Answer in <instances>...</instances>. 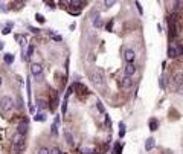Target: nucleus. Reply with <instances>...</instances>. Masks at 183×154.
I'll use <instances>...</instances> for the list:
<instances>
[{
    "label": "nucleus",
    "instance_id": "obj_11",
    "mask_svg": "<svg viewBox=\"0 0 183 154\" xmlns=\"http://www.w3.org/2000/svg\"><path fill=\"white\" fill-rule=\"evenodd\" d=\"M154 145H156V139L154 137H148V139H146V142H145V149H146V151H150V149L154 148Z\"/></svg>",
    "mask_w": 183,
    "mask_h": 154
},
{
    "label": "nucleus",
    "instance_id": "obj_30",
    "mask_svg": "<svg viewBox=\"0 0 183 154\" xmlns=\"http://www.w3.org/2000/svg\"><path fill=\"white\" fill-rule=\"evenodd\" d=\"M37 105H38V108H43V107H44V101L37 99Z\"/></svg>",
    "mask_w": 183,
    "mask_h": 154
},
{
    "label": "nucleus",
    "instance_id": "obj_2",
    "mask_svg": "<svg viewBox=\"0 0 183 154\" xmlns=\"http://www.w3.org/2000/svg\"><path fill=\"white\" fill-rule=\"evenodd\" d=\"M92 82L95 84L96 87H99V89H104L105 87V80H104V72H102L101 69L95 70V72L92 73Z\"/></svg>",
    "mask_w": 183,
    "mask_h": 154
},
{
    "label": "nucleus",
    "instance_id": "obj_35",
    "mask_svg": "<svg viewBox=\"0 0 183 154\" xmlns=\"http://www.w3.org/2000/svg\"><path fill=\"white\" fill-rule=\"evenodd\" d=\"M28 95H29V99H31V82L28 81Z\"/></svg>",
    "mask_w": 183,
    "mask_h": 154
},
{
    "label": "nucleus",
    "instance_id": "obj_14",
    "mask_svg": "<svg viewBox=\"0 0 183 154\" xmlns=\"http://www.w3.org/2000/svg\"><path fill=\"white\" fill-rule=\"evenodd\" d=\"M125 133H127V127H125V124H124V122H119V137L122 139L124 136H125Z\"/></svg>",
    "mask_w": 183,
    "mask_h": 154
},
{
    "label": "nucleus",
    "instance_id": "obj_4",
    "mask_svg": "<svg viewBox=\"0 0 183 154\" xmlns=\"http://www.w3.org/2000/svg\"><path fill=\"white\" fill-rule=\"evenodd\" d=\"M182 54H183V47L182 46L176 44V43H171V44H169V47H168V56L169 58H176V56L182 55Z\"/></svg>",
    "mask_w": 183,
    "mask_h": 154
},
{
    "label": "nucleus",
    "instance_id": "obj_25",
    "mask_svg": "<svg viewBox=\"0 0 183 154\" xmlns=\"http://www.w3.org/2000/svg\"><path fill=\"white\" fill-rule=\"evenodd\" d=\"M35 19H37L38 23H44V21H46V19H44L41 14H37V15H35Z\"/></svg>",
    "mask_w": 183,
    "mask_h": 154
},
{
    "label": "nucleus",
    "instance_id": "obj_5",
    "mask_svg": "<svg viewBox=\"0 0 183 154\" xmlns=\"http://www.w3.org/2000/svg\"><path fill=\"white\" fill-rule=\"evenodd\" d=\"M31 73H32L35 78H40L43 75V66L40 63H32L31 64Z\"/></svg>",
    "mask_w": 183,
    "mask_h": 154
},
{
    "label": "nucleus",
    "instance_id": "obj_1",
    "mask_svg": "<svg viewBox=\"0 0 183 154\" xmlns=\"http://www.w3.org/2000/svg\"><path fill=\"white\" fill-rule=\"evenodd\" d=\"M26 149V137L21 134H15L12 139V151L14 153H23Z\"/></svg>",
    "mask_w": 183,
    "mask_h": 154
},
{
    "label": "nucleus",
    "instance_id": "obj_37",
    "mask_svg": "<svg viewBox=\"0 0 183 154\" xmlns=\"http://www.w3.org/2000/svg\"><path fill=\"white\" fill-rule=\"evenodd\" d=\"M6 8H3V3H0V12H5Z\"/></svg>",
    "mask_w": 183,
    "mask_h": 154
},
{
    "label": "nucleus",
    "instance_id": "obj_17",
    "mask_svg": "<svg viewBox=\"0 0 183 154\" xmlns=\"http://www.w3.org/2000/svg\"><path fill=\"white\" fill-rule=\"evenodd\" d=\"M34 119L38 121V122H44V121H46V114H44V113H38V114H35Z\"/></svg>",
    "mask_w": 183,
    "mask_h": 154
},
{
    "label": "nucleus",
    "instance_id": "obj_16",
    "mask_svg": "<svg viewBox=\"0 0 183 154\" xmlns=\"http://www.w3.org/2000/svg\"><path fill=\"white\" fill-rule=\"evenodd\" d=\"M157 128H159V122L156 121V119H151V121H150V130H151V131H156Z\"/></svg>",
    "mask_w": 183,
    "mask_h": 154
},
{
    "label": "nucleus",
    "instance_id": "obj_39",
    "mask_svg": "<svg viewBox=\"0 0 183 154\" xmlns=\"http://www.w3.org/2000/svg\"><path fill=\"white\" fill-rule=\"evenodd\" d=\"M2 49H3V43L0 41V50H2Z\"/></svg>",
    "mask_w": 183,
    "mask_h": 154
},
{
    "label": "nucleus",
    "instance_id": "obj_21",
    "mask_svg": "<svg viewBox=\"0 0 183 154\" xmlns=\"http://www.w3.org/2000/svg\"><path fill=\"white\" fill-rule=\"evenodd\" d=\"M32 54H34V46H29V47H28V50H26V56H25V58H26V60H29L31 56H32Z\"/></svg>",
    "mask_w": 183,
    "mask_h": 154
},
{
    "label": "nucleus",
    "instance_id": "obj_41",
    "mask_svg": "<svg viewBox=\"0 0 183 154\" xmlns=\"http://www.w3.org/2000/svg\"><path fill=\"white\" fill-rule=\"evenodd\" d=\"M61 154H66V153H61Z\"/></svg>",
    "mask_w": 183,
    "mask_h": 154
},
{
    "label": "nucleus",
    "instance_id": "obj_3",
    "mask_svg": "<svg viewBox=\"0 0 183 154\" xmlns=\"http://www.w3.org/2000/svg\"><path fill=\"white\" fill-rule=\"evenodd\" d=\"M12 107H14V101H12L11 96H3L0 99V112H2V114L11 112Z\"/></svg>",
    "mask_w": 183,
    "mask_h": 154
},
{
    "label": "nucleus",
    "instance_id": "obj_19",
    "mask_svg": "<svg viewBox=\"0 0 183 154\" xmlns=\"http://www.w3.org/2000/svg\"><path fill=\"white\" fill-rule=\"evenodd\" d=\"M70 6H75V8H83L84 2H78V0H72V2H69Z\"/></svg>",
    "mask_w": 183,
    "mask_h": 154
},
{
    "label": "nucleus",
    "instance_id": "obj_24",
    "mask_svg": "<svg viewBox=\"0 0 183 154\" xmlns=\"http://www.w3.org/2000/svg\"><path fill=\"white\" fill-rule=\"evenodd\" d=\"M37 154H51V149H47V148H44V147H43V148H40V149H38V153H37Z\"/></svg>",
    "mask_w": 183,
    "mask_h": 154
},
{
    "label": "nucleus",
    "instance_id": "obj_28",
    "mask_svg": "<svg viewBox=\"0 0 183 154\" xmlns=\"http://www.w3.org/2000/svg\"><path fill=\"white\" fill-rule=\"evenodd\" d=\"M9 32H11V28H9V26H5V28H3V31H2L3 35H8Z\"/></svg>",
    "mask_w": 183,
    "mask_h": 154
},
{
    "label": "nucleus",
    "instance_id": "obj_15",
    "mask_svg": "<svg viewBox=\"0 0 183 154\" xmlns=\"http://www.w3.org/2000/svg\"><path fill=\"white\" fill-rule=\"evenodd\" d=\"M3 60H5L6 64H12V63H14V55H12V54H5Z\"/></svg>",
    "mask_w": 183,
    "mask_h": 154
},
{
    "label": "nucleus",
    "instance_id": "obj_13",
    "mask_svg": "<svg viewBox=\"0 0 183 154\" xmlns=\"http://www.w3.org/2000/svg\"><path fill=\"white\" fill-rule=\"evenodd\" d=\"M64 137H66V142H67L69 145H73V136H72V133H70L69 130L64 131Z\"/></svg>",
    "mask_w": 183,
    "mask_h": 154
},
{
    "label": "nucleus",
    "instance_id": "obj_18",
    "mask_svg": "<svg viewBox=\"0 0 183 154\" xmlns=\"http://www.w3.org/2000/svg\"><path fill=\"white\" fill-rule=\"evenodd\" d=\"M15 40L20 43V46H21V47H23V46L26 44V38L23 37V35H15Z\"/></svg>",
    "mask_w": 183,
    "mask_h": 154
},
{
    "label": "nucleus",
    "instance_id": "obj_31",
    "mask_svg": "<svg viewBox=\"0 0 183 154\" xmlns=\"http://www.w3.org/2000/svg\"><path fill=\"white\" fill-rule=\"evenodd\" d=\"M51 154H61V151H60V148H52Z\"/></svg>",
    "mask_w": 183,
    "mask_h": 154
},
{
    "label": "nucleus",
    "instance_id": "obj_23",
    "mask_svg": "<svg viewBox=\"0 0 183 154\" xmlns=\"http://www.w3.org/2000/svg\"><path fill=\"white\" fill-rule=\"evenodd\" d=\"M120 153H122V145L118 142L114 145V154H120Z\"/></svg>",
    "mask_w": 183,
    "mask_h": 154
},
{
    "label": "nucleus",
    "instance_id": "obj_22",
    "mask_svg": "<svg viewBox=\"0 0 183 154\" xmlns=\"http://www.w3.org/2000/svg\"><path fill=\"white\" fill-rule=\"evenodd\" d=\"M96 108L99 110V113L105 114V108H104V105H102V102H101V101H98V102H96Z\"/></svg>",
    "mask_w": 183,
    "mask_h": 154
},
{
    "label": "nucleus",
    "instance_id": "obj_9",
    "mask_svg": "<svg viewBox=\"0 0 183 154\" xmlns=\"http://www.w3.org/2000/svg\"><path fill=\"white\" fill-rule=\"evenodd\" d=\"M120 84H122V87H125V89H130L133 86V80L130 76H125V75H124L122 80H120Z\"/></svg>",
    "mask_w": 183,
    "mask_h": 154
},
{
    "label": "nucleus",
    "instance_id": "obj_12",
    "mask_svg": "<svg viewBox=\"0 0 183 154\" xmlns=\"http://www.w3.org/2000/svg\"><path fill=\"white\" fill-rule=\"evenodd\" d=\"M174 82H176L177 86H182L183 84V73L182 72H177L174 75Z\"/></svg>",
    "mask_w": 183,
    "mask_h": 154
},
{
    "label": "nucleus",
    "instance_id": "obj_36",
    "mask_svg": "<svg viewBox=\"0 0 183 154\" xmlns=\"http://www.w3.org/2000/svg\"><path fill=\"white\" fill-rule=\"evenodd\" d=\"M31 31H32L34 34H38L40 32V29H37V28H31Z\"/></svg>",
    "mask_w": 183,
    "mask_h": 154
},
{
    "label": "nucleus",
    "instance_id": "obj_10",
    "mask_svg": "<svg viewBox=\"0 0 183 154\" xmlns=\"http://www.w3.org/2000/svg\"><path fill=\"white\" fill-rule=\"evenodd\" d=\"M92 23H93V28L99 29V28H102V26H104V20H102L99 15H96L95 19H93V21H92Z\"/></svg>",
    "mask_w": 183,
    "mask_h": 154
},
{
    "label": "nucleus",
    "instance_id": "obj_29",
    "mask_svg": "<svg viewBox=\"0 0 183 154\" xmlns=\"http://www.w3.org/2000/svg\"><path fill=\"white\" fill-rule=\"evenodd\" d=\"M165 78L162 76V78H160V80H159V86H160V89H165Z\"/></svg>",
    "mask_w": 183,
    "mask_h": 154
},
{
    "label": "nucleus",
    "instance_id": "obj_32",
    "mask_svg": "<svg viewBox=\"0 0 183 154\" xmlns=\"http://www.w3.org/2000/svg\"><path fill=\"white\" fill-rule=\"evenodd\" d=\"M136 6H137V11H139V14H142L144 11H142V6H140V3H139V2H136Z\"/></svg>",
    "mask_w": 183,
    "mask_h": 154
},
{
    "label": "nucleus",
    "instance_id": "obj_26",
    "mask_svg": "<svg viewBox=\"0 0 183 154\" xmlns=\"http://www.w3.org/2000/svg\"><path fill=\"white\" fill-rule=\"evenodd\" d=\"M61 110H63V114H66V112H67V99H66V98L63 101V108H61Z\"/></svg>",
    "mask_w": 183,
    "mask_h": 154
},
{
    "label": "nucleus",
    "instance_id": "obj_38",
    "mask_svg": "<svg viewBox=\"0 0 183 154\" xmlns=\"http://www.w3.org/2000/svg\"><path fill=\"white\" fill-rule=\"evenodd\" d=\"M178 93H183V87H180V89H178Z\"/></svg>",
    "mask_w": 183,
    "mask_h": 154
},
{
    "label": "nucleus",
    "instance_id": "obj_33",
    "mask_svg": "<svg viewBox=\"0 0 183 154\" xmlns=\"http://www.w3.org/2000/svg\"><path fill=\"white\" fill-rule=\"evenodd\" d=\"M52 133H53V134H57V133H58V130H57V124H53V125H52Z\"/></svg>",
    "mask_w": 183,
    "mask_h": 154
},
{
    "label": "nucleus",
    "instance_id": "obj_34",
    "mask_svg": "<svg viewBox=\"0 0 183 154\" xmlns=\"http://www.w3.org/2000/svg\"><path fill=\"white\" fill-rule=\"evenodd\" d=\"M53 40H57V41H61L63 38H61V35H53Z\"/></svg>",
    "mask_w": 183,
    "mask_h": 154
},
{
    "label": "nucleus",
    "instance_id": "obj_7",
    "mask_svg": "<svg viewBox=\"0 0 183 154\" xmlns=\"http://www.w3.org/2000/svg\"><path fill=\"white\" fill-rule=\"evenodd\" d=\"M28 128H29L28 122H26V121H21L20 124L17 125V134H21V136H25L26 133H28Z\"/></svg>",
    "mask_w": 183,
    "mask_h": 154
},
{
    "label": "nucleus",
    "instance_id": "obj_8",
    "mask_svg": "<svg viewBox=\"0 0 183 154\" xmlns=\"http://www.w3.org/2000/svg\"><path fill=\"white\" fill-rule=\"evenodd\" d=\"M124 72H125V76H133V75L136 73V66L134 64H127L125 69H124Z\"/></svg>",
    "mask_w": 183,
    "mask_h": 154
},
{
    "label": "nucleus",
    "instance_id": "obj_6",
    "mask_svg": "<svg viewBox=\"0 0 183 154\" xmlns=\"http://www.w3.org/2000/svg\"><path fill=\"white\" fill-rule=\"evenodd\" d=\"M124 58H125L127 64H133V61H134V58H136V52L133 49H127L125 54H124Z\"/></svg>",
    "mask_w": 183,
    "mask_h": 154
},
{
    "label": "nucleus",
    "instance_id": "obj_20",
    "mask_svg": "<svg viewBox=\"0 0 183 154\" xmlns=\"http://www.w3.org/2000/svg\"><path fill=\"white\" fill-rule=\"evenodd\" d=\"M93 153H95V149L90 148V147H84V148H81V154H93Z\"/></svg>",
    "mask_w": 183,
    "mask_h": 154
},
{
    "label": "nucleus",
    "instance_id": "obj_40",
    "mask_svg": "<svg viewBox=\"0 0 183 154\" xmlns=\"http://www.w3.org/2000/svg\"><path fill=\"white\" fill-rule=\"evenodd\" d=\"M2 82H3V80H2V76H0V87H2Z\"/></svg>",
    "mask_w": 183,
    "mask_h": 154
},
{
    "label": "nucleus",
    "instance_id": "obj_27",
    "mask_svg": "<svg viewBox=\"0 0 183 154\" xmlns=\"http://www.w3.org/2000/svg\"><path fill=\"white\" fill-rule=\"evenodd\" d=\"M114 3H116L114 0H110V2H108V0H105V2H104V5H105L107 8H111V6L114 5Z\"/></svg>",
    "mask_w": 183,
    "mask_h": 154
}]
</instances>
